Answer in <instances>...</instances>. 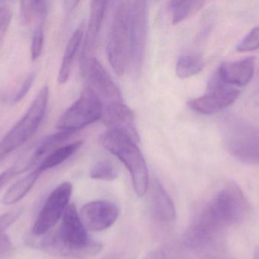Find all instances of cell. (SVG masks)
<instances>
[{
    "instance_id": "obj_31",
    "label": "cell",
    "mask_w": 259,
    "mask_h": 259,
    "mask_svg": "<svg viewBox=\"0 0 259 259\" xmlns=\"http://www.w3.org/2000/svg\"><path fill=\"white\" fill-rule=\"evenodd\" d=\"M13 250L14 246L9 237L4 234L0 235V259L9 256Z\"/></svg>"
},
{
    "instance_id": "obj_34",
    "label": "cell",
    "mask_w": 259,
    "mask_h": 259,
    "mask_svg": "<svg viewBox=\"0 0 259 259\" xmlns=\"http://www.w3.org/2000/svg\"><path fill=\"white\" fill-rule=\"evenodd\" d=\"M105 259H121V257L118 255H112Z\"/></svg>"
},
{
    "instance_id": "obj_20",
    "label": "cell",
    "mask_w": 259,
    "mask_h": 259,
    "mask_svg": "<svg viewBox=\"0 0 259 259\" xmlns=\"http://www.w3.org/2000/svg\"><path fill=\"white\" fill-rule=\"evenodd\" d=\"M81 145L82 141H80L61 146L46 156L36 168L42 173L47 170L60 165L74 155Z\"/></svg>"
},
{
    "instance_id": "obj_15",
    "label": "cell",
    "mask_w": 259,
    "mask_h": 259,
    "mask_svg": "<svg viewBox=\"0 0 259 259\" xmlns=\"http://www.w3.org/2000/svg\"><path fill=\"white\" fill-rule=\"evenodd\" d=\"M255 68V58L249 56L240 60L223 62L216 71L225 83L240 89L252 81Z\"/></svg>"
},
{
    "instance_id": "obj_19",
    "label": "cell",
    "mask_w": 259,
    "mask_h": 259,
    "mask_svg": "<svg viewBox=\"0 0 259 259\" xmlns=\"http://www.w3.org/2000/svg\"><path fill=\"white\" fill-rule=\"evenodd\" d=\"M74 133L76 132L72 131L59 130V132L52 134L44 138L35 150L31 159L28 162L29 166L30 167H33L41 158L47 156L53 151L60 147L62 144L71 138Z\"/></svg>"
},
{
    "instance_id": "obj_23",
    "label": "cell",
    "mask_w": 259,
    "mask_h": 259,
    "mask_svg": "<svg viewBox=\"0 0 259 259\" xmlns=\"http://www.w3.org/2000/svg\"><path fill=\"white\" fill-rule=\"evenodd\" d=\"M118 170L112 163L107 160L96 163L91 170L90 176L93 179L112 181L118 177Z\"/></svg>"
},
{
    "instance_id": "obj_24",
    "label": "cell",
    "mask_w": 259,
    "mask_h": 259,
    "mask_svg": "<svg viewBox=\"0 0 259 259\" xmlns=\"http://www.w3.org/2000/svg\"><path fill=\"white\" fill-rule=\"evenodd\" d=\"M44 44V23H38L32 36L30 55L33 61L36 60L42 53Z\"/></svg>"
},
{
    "instance_id": "obj_27",
    "label": "cell",
    "mask_w": 259,
    "mask_h": 259,
    "mask_svg": "<svg viewBox=\"0 0 259 259\" xmlns=\"http://www.w3.org/2000/svg\"><path fill=\"white\" fill-rule=\"evenodd\" d=\"M22 212V208H16L0 215V235L4 234L5 231L16 221Z\"/></svg>"
},
{
    "instance_id": "obj_17",
    "label": "cell",
    "mask_w": 259,
    "mask_h": 259,
    "mask_svg": "<svg viewBox=\"0 0 259 259\" xmlns=\"http://www.w3.org/2000/svg\"><path fill=\"white\" fill-rule=\"evenodd\" d=\"M84 23H82L75 30L68 41L62 58V63L59 68L58 82L59 84L66 83L71 76L73 62L76 53L80 47L84 35Z\"/></svg>"
},
{
    "instance_id": "obj_21",
    "label": "cell",
    "mask_w": 259,
    "mask_h": 259,
    "mask_svg": "<svg viewBox=\"0 0 259 259\" xmlns=\"http://www.w3.org/2000/svg\"><path fill=\"white\" fill-rule=\"evenodd\" d=\"M205 65V60L200 55L196 53L181 55L177 61V76L181 79H189L200 73Z\"/></svg>"
},
{
    "instance_id": "obj_18",
    "label": "cell",
    "mask_w": 259,
    "mask_h": 259,
    "mask_svg": "<svg viewBox=\"0 0 259 259\" xmlns=\"http://www.w3.org/2000/svg\"><path fill=\"white\" fill-rule=\"evenodd\" d=\"M42 173L37 168L12 184L2 198V204L12 205L21 201L32 190Z\"/></svg>"
},
{
    "instance_id": "obj_10",
    "label": "cell",
    "mask_w": 259,
    "mask_h": 259,
    "mask_svg": "<svg viewBox=\"0 0 259 259\" xmlns=\"http://www.w3.org/2000/svg\"><path fill=\"white\" fill-rule=\"evenodd\" d=\"M73 187L65 182L58 186L47 198L32 228V234L40 237L50 232L63 216L69 205Z\"/></svg>"
},
{
    "instance_id": "obj_4",
    "label": "cell",
    "mask_w": 259,
    "mask_h": 259,
    "mask_svg": "<svg viewBox=\"0 0 259 259\" xmlns=\"http://www.w3.org/2000/svg\"><path fill=\"white\" fill-rule=\"evenodd\" d=\"M49 94L48 87H44L22 118L0 141V164L11 153L19 149L35 135L45 117Z\"/></svg>"
},
{
    "instance_id": "obj_30",
    "label": "cell",
    "mask_w": 259,
    "mask_h": 259,
    "mask_svg": "<svg viewBox=\"0 0 259 259\" xmlns=\"http://www.w3.org/2000/svg\"><path fill=\"white\" fill-rule=\"evenodd\" d=\"M21 18L23 24H28L33 18V1H21Z\"/></svg>"
},
{
    "instance_id": "obj_6",
    "label": "cell",
    "mask_w": 259,
    "mask_h": 259,
    "mask_svg": "<svg viewBox=\"0 0 259 259\" xmlns=\"http://www.w3.org/2000/svg\"><path fill=\"white\" fill-rule=\"evenodd\" d=\"M106 53L115 74L121 76L129 68L128 2H118L111 23Z\"/></svg>"
},
{
    "instance_id": "obj_5",
    "label": "cell",
    "mask_w": 259,
    "mask_h": 259,
    "mask_svg": "<svg viewBox=\"0 0 259 259\" xmlns=\"http://www.w3.org/2000/svg\"><path fill=\"white\" fill-rule=\"evenodd\" d=\"M205 208L223 230L241 223L247 215L249 205L240 187L236 182H229Z\"/></svg>"
},
{
    "instance_id": "obj_2",
    "label": "cell",
    "mask_w": 259,
    "mask_h": 259,
    "mask_svg": "<svg viewBox=\"0 0 259 259\" xmlns=\"http://www.w3.org/2000/svg\"><path fill=\"white\" fill-rule=\"evenodd\" d=\"M100 141L104 149L118 158L127 167L137 196H144L149 183L148 169L137 143L119 132L111 130L104 132L100 136Z\"/></svg>"
},
{
    "instance_id": "obj_1",
    "label": "cell",
    "mask_w": 259,
    "mask_h": 259,
    "mask_svg": "<svg viewBox=\"0 0 259 259\" xmlns=\"http://www.w3.org/2000/svg\"><path fill=\"white\" fill-rule=\"evenodd\" d=\"M41 249L54 256L72 259H89L98 255L103 245L88 237L80 214L73 204L68 205L59 230L46 234Z\"/></svg>"
},
{
    "instance_id": "obj_9",
    "label": "cell",
    "mask_w": 259,
    "mask_h": 259,
    "mask_svg": "<svg viewBox=\"0 0 259 259\" xmlns=\"http://www.w3.org/2000/svg\"><path fill=\"white\" fill-rule=\"evenodd\" d=\"M146 1H128L129 68L135 74L141 71L147 39Z\"/></svg>"
},
{
    "instance_id": "obj_16",
    "label": "cell",
    "mask_w": 259,
    "mask_h": 259,
    "mask_svg": "<svg viewBox=\"0 0 259 259\" xmlns=\"http://www.w3.org/2000/svg\"><path fill=\"white\" fill-rule=\"evenodd\" d=\"M152 205L154 216L158 221L169 225L176 220L173 201L158 180H155L152 185Z\"/></svg>"
},
{
    "instance_id": "obj_22",
    "label": "cell",
    "mask_w": 259,
    "mask_h": 259,
    "mask_svg": "<svg viewBox=\"0 0 259 259\" xmlns=\"http://www.w3.org/2000/svg\"><path fill=\"white\" fill-rule=\"evenodd\" d=\"M204 1H170L169 11L172 24H178L201 10L205 6Z\"/></svg>"
},
{
    "instance_id": "obj_33",
    "label": "cell",
    "mask_w": 259,
    "mask_h": 259,
    "mask_svg": "<svg viewBox=\"0 0 259 259\" xmlns=\"http://www.w3.org/2000/svg\"><path fill=\"white\" fill-rule=\"evenodd\" d=\"M252 259H259V246H256L254 249L253 255Z\"/></svg>"
},
{
    "instance_id": "obj_28",
    "label": "cell",
    "mask_w": 259,
    "mask_h": 259,
    "mask_svg": "<svg viewBox=\"0 0 259 259\" xmlns=\"http://www.w3.org/2000/svg\"><path fill=\"white\" fill-rule=\"evenodd\" d=\"M35 79H36V74H35L34 72L30 73V74H29L28 76L26 78L25 81H24V83L21 85L16 95H15V103H18V102L21 101L22 99L25 97V96L27 95V93L29 92L31 87L33 86Z\"/></svg>"
},
{
    "instance_id": "obj_11",
    "label": "cell",
    "mask_w": 259,
    "mask_h": 259,
    "mask_svg": "<svg viewBox=\"0 0 259 259\" xmlns=\"http://www.w3.org/2000/svg\"><path fill=\"white\" fill-rule=\"evenodd\" d=\"M108 2H91L90 18L87 32L83 36V47L80 54V69L83 76L90 62L94 59L98 47L102 24L108 7Z\"/></svg>"
},
{
    "instance_id": "obj_3",
    "label": "cell",
    "mask_w": 259,
    "mask_h": 259,
    "mask_svg": "<svg viewBox=\"0 0 259 259\" xmlns=\"http://www.w3.org/2000/svg\"><path fill=\"white\" fill-rule=\"evenodd\" d=\"M224 142L231 156L245 164L259 165V126L236 116L223 121Z\"/></svg>"
},
{
    "instance_id": "obj_25",
    "label": "cell",
    "mask_w": 259,
    "mask_h": 259,
    "mask_svg": "<svg viewBox=\"0 0 259 259\" xmlns=\"http://www.w3.org/2000/svg\"><path fill=\"white\" fill-rule=\"evenodd\" d=\"M259 48V27H255L239 43L237 50L240 53L252 52Z\"/></svg>"
},
{
    "instance_id": "obj_12",
    "label": "cell",
    "mask_w": 259,
    "mask_h": 259,
    "mask_svg": "<svg viewBox=\"0 0 259 259\" xmlns=\"http://www.w3.org/2000/svg\"><path fill=\"white\" fill-rule=\"evenodd\" d=\"M85 76H88L90 87L104 106L124 103L121 91L98 59L94 58L90 62Z\"/></svg>"
},
{
    "instance_id": "obj_14",
    "label": "cell",
    "mask_w": 259,
    "mask_h": 259,
    "mask_svg": "<svg viewBox=\"0 0 259 259\" xmlns=\"http://www.w3.org/2000/svg\"><path fill=\"white\" fill-rule=\"evenodd\" d=\"M101 120L108 130L119 132L137 144L140 142L134 112L124 103L104 106Z\"/></svg>"
},
{
    "instance_id": "obj_7",
    "label": "cell",
    "mask_w": 259,
    "mask_h": 259,
    "mask_svg": "<svg viewBox=\"0 0 259 259\" xmlns=\"http://www.w3.org/2000/svg\"><path fill=\"white\" fill-rule=\"evenodd\" d=\"M103 107V102L92 88L86 87L78 99L61 116L56 127L59 130L77 132L79 129L101 120Z\"/></svg>"
},
{
    "instance_id": "obj_26",
    "label": "cell",
    "mask_w": 259,
    "mask_h": 259,
    "mask_svg": "<svg viewBox=\"0 0 259 259\" xmlns=\"http://www.w3.org/2000/svg\"><path fill=\"white\" fill-rule=\"evenodd\" d=\"M12 11L9 6H0V44L3 42L5 35L10 25Z\"/></svg>"
},
{
    "instance_id": "obj_29",
    "label": "cell",
    "mask_w": 259,
    "mask_h": 259,
    "mask_svg": "<svg viewBox=\"0 0 259 259\" xmlns=\"http://www.w3.org/2000/svg\"><path fill=\"white\" fill-rule=\"evenodd\" d=\"M24 171H27V169L19 166H13L8 170H5L0 174V189L3 188V186L7 183L11 179Z\"/></svg>"
},
{
    "instance_id": "obj_13",
    "label": "cell",
    "mask_w": 259,
    "mask_h": 259,
    "mask_svg": "<svg viewBox=\"0 0 259 259\" xmlns=\"http://www.w3.org/2000/svg\"><path fill=\"white\" fill-rule=\"evenodd\" d=\"M80 217L86 230L100 232L115 224L118 217V208L109 201H93L83 205Z\"/></svg>"
},
{
    "instance_id": "obj_32",
    "label": "cell",
    "mask_w": 259,
    "mask_h": 259,
    "mask_svg": "<svg viewBox=\"0 0 259 259\" xmlns=\"http://www.w3.org/2000/svg\"><path fill=\"white\" fill-rule=\"evenodd\" d=\"M80 2L67 1L65 2V7H66L68 12H71L73 9H75L76 6Z\"/></svg>"
},
{
    "instance_id": "obj_8",
    "label": "cell",
    "mask_w": 259,
    "mask_h": 259,
    "mask_svg": "<svg viewBox=\"0 0 259 259\" xmlns=\"http://www.w3.org/2000/svg\"><path fill=\"white\" fill-rule=\"evenodd\" d=\"M240 92L239 88L225 83L215 71L208 80L205 94L189 100L187 106L197 114L214 115L231 106Z\"/></svg>"
}]
</instances>
